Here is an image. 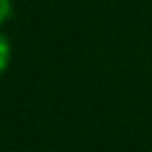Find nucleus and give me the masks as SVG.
<instances>
[{"label":"nucleus","instance_id":"obj_1","mask_svg":"<svg viewBox=\"0 0 152 152\" xmlns=\"http://www.w3.org/2000/svg\"><path fill=\"white\" fill-rule=\"evenodd\" d=\"M10 59H12V43H10V38L0 31V76L7 71Z\"/></svg>","mask_w":152,"mask_h":152},{"label":"nucleus","instance_id":"obj_2","mask_svg":"<svg viewBox=\"0 0 152 152\" xmlns=\"http://www.w3.org/2000/svg\"><path fill=\"white\" fill-rule=\"evenodd\" d=\"M12 17V0H0V26Z\"/></svg>","mask_w":152,"mask_h":152}]
</instances>
